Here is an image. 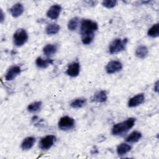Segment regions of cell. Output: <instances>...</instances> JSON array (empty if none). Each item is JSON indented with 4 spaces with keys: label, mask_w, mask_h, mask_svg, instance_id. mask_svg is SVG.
Here are the masks:
<instances>
[{
    "label": "cell",
    "mask_w": 159,
    "mask_h": 159,
    "mask_svg": "<svg viewBox=\"0 0 159 159\" xmlns=\"http://www.w3.org/2000/svg\"><path fill=\"white\" fill-rule=\"evenodd\" d=\"M98 29V24L90 19H83L81 22L80 34L81 35L82 42L88 45L93 40L94 32Z\"/></svg>",
    "instance_id": "obj_1"
},
{
    "label": "cell",
    "mask_w": 159,
    "mask_h": 159,
    "mask_svg": "<svg viewBox=\"0 0 159 159\" xmlns=\"http://www.w3.org/2000/svg\"><path fill=\"white\" fill-rule=\"evenodd\" d=\"M135 119L130 117L126 120L115 124L112 129V134L114 135H122L127 133L135 124Z\"/></svg>",
    "instance_id": "obj_2"
},
{
    "label": "cell",
    "mask_w": 159,
    "mask_h": 159,
    "mask_svg": "<svg viewBox=\"0 0 159 159\" xmlns=\"http://www.w3.org/2000/svg\"><path fill=\"white\" fill-rule=\"evenodd\" d=\"M127 42V39H116L109 45V50L110 53L114 54L124 50Z\"/></svg>",
    "instance_id": "obj_3"
},
{
    "label": "cell",
    "mask_w": 159,
    "mask_h": 159,
    "mask_svg": "<svg viewBox=\"0 0 159 159\" xmlns=\"http://www.w3.org/2000/svg\"><path fill=\"white\" fill-rule=\"evenodd\" d=\"M28 40V34L24 29H19L13 35V42L16 46L23 45Z\"/></svg>",
    "instance_id": "obj_4"
},
{
    "label": "cell",
    "mask_w": 159,
    "mask_h": 159,
    "mask_svg": "<svg viewBox=\"0 0 159 159\" xmlns=\"http://www.w3.org/2000/svg\"><path fill=\"white\" fill-rule=\"evenodd\" d=\"M75 124V120L73 118L69 116H64L60 118L58 122V127L62 130H69L74 128Z\"/></svg>",
    "instance_id": "obj_5"
},
{
    "label": "cell",
    "mask_w": 159,
    "mask_h": 159,
    "mask_svg": "<svg viewBox=\"0 0 159 159\" xmlns=\"http://www.w3.org/2000/svg\"><path fill=\"white\" fill-rule=\"evenodd\" d=\"M56 137L53 135H47L42 138L39 142V147L42 150H48L52 147Z\"/></svg>",
    "instance_id": "obj_6"
},
{
    "label": "cell",
    "mask_w": 159,
    "mask_h": 159,
    "mask_svg": "<svg viewBox=\"0 0 159 159\" xmlns=\"http://www.w3.org/2000/svg\"><path fill=\"white\" fill-rule=\"evenodd\" d=\"M122 68V65L119 61L113 60L109 61L106 67V70L107 73L112 74L119 71Z\"/></svg>",
    "instance_id": "obj_7"
},
{
    "label": "cell",
    "mask_w": 159,
    "mask_h": 159,
    "mask_svg": "<svg viewBox=\"0 0 159 159\" xmlns=\"http://www.w3.org/2000/svg\"><path fill=\"white\" fill-rule=\"evenodd\" d=\"M21 72V69L19 66H12L9 68L6 75L5 79L7 81L13 80Z\"/></svg>",
    "instance_id": "obj_8"
},
{
    "label": "cell",
    "mask_w": 159,
    "mask_h": 159,
    "mask_svg": "<svg viewBox=\"0 0 159 159\" xmlns=\"http://www.w3.org/2000/svg\"><path fill=\"white\" fill-rule=\"evenodd\" d=\"M80 66L78 62H73L68 65L66 73L71 77H75L79 75Z\"/></svg>",
    "instance_id": "obj_9"
},
{
    "label": "cell",
    "mask_w": 159,
    "mask_h": 159,
    "mask_svg": "<svg viewBox=\"0 0 159 159\" xmlns=\"http://www.w3.org/2000/svg\"><path fill=\"white\" fill-rule=\"evenodd\" d=\"M61 7L58 4L52 6L47 12V16L52 19H57L61 12Z\"/></svg>",
    "instance_id": "obj_10"
},
{
    "label": "cell",
    "mask_w": 159,
    "mask_h": 159,
    "mask_svg": "<svg viewBox=\"0 0 159 159\" xmlns=\"http://www.w3.org/2000/svg\"><path fill=\"white\" fill-rule=\"evenodd\" d=\"M144 99L145 96L143 93L138 94L130 99L128 102V106L130 107H133L139 106L144 102Z\"/></svg>",
    "instance_id": "obj_11"
},
{
    "label": "cell",
    "mask_w": 159,
    "mask_h": 159,
    "mask_svg": "<svg viewBox=\"0 0 159 159\" xmlns=\"http://www.w3.org/2000/svg\"><path fill=\"white\" fill-rule=\"evenodd\" d=\"M57 49L58 47L56 44H48L43 47V52L46 57H50L57 52Z\"/></svg>",
    "instance_id": "obj_12"
},
{
    "label": "cell",
    "mask_w": 159,
    "mask_h": 159,
    "mask_svg": "<svg viewBox=\"0 0 159 159\" xmlns=\"http://www.w3.org/2000/svg\"><path fill=\"white\" fill-rule=\"evenodd\" d=\"M24 12V7L22 4L17 3L14 4L11 9L10 12L14 17H17L20 16Z\"/></svg>",
    "instance_id": "obj_13"
},
{
    "label": "cell",
    "mask_w": 159,
    "mask_h": 159,
    "mask_svg": "<svg viewBox=\"0 0 159 159\" xmlns=\"http://www.w3.org/2000/svg\"><path fill=\"white\" fill-rule=\"evenodd\" d=\"M107 94L105 91H98L93 96V101L98 102H104L107 100Z\"/></svg>",
    "instance_id": "obj_14"
},
{
    "label": "cell",
    "mask_w": 159,
    "mask_h": 159,
    "mask_svg": "<svg viewBox=\"0 0 159 159\" xmlns=\"http://www.w3.org/2000/svg\"><path fill=\"white\" fill-rule=\"evenodd\" d=\"M53 60L51 59H43L41 57H38L36 59L35 63L36 65L40 68H47L50 65L53 64Z\"/></svg>",
    "instance_id": "obj_15"
},
{
    "label": "cell",
    "mask_w": 159,
    "mask_h": 159,
    "mask_svg": "<svg viewBox=\"0 0 159 159\" xmlns=\"http://www.w3.org/2000/svg\"><path fill=\"white\" fill-rule=\"evenodd\" d=\"M35 142V139L33 137H28L24 139L21 143V148L23 150H29L31 148Z\"/></svg>",
    "instance_id": "obj_16"
},
{
    "label": "cell",
    "mask_w": 159,
    "mask_h": 159,
    "mask_svg": "<svg viewBox=\"0 0 159 159\" xmlns=\"http://www.w3.org/2000/svg\"><path fill=\"white\" fill-rule=\"evenodd\" d=\"M142 137V134L139 131H134L125 139V141L129 143H135L138 142Z\"/></svg>",
    "instance_id": "obj_17"
},
{
    "label": "cell",
    "mask_w": 159,
    "mask_h": 159,
    "mask_svg": "<svg viewBox=\"0 0 159 159\" xmlns=\"http://www.w3.org/2000/svg\"><path fill=\"white\" fill-rule=\"evenodd\" d=\"M60 27L57 24L52 23L48 24L45 28V32L48 35H55L60 30Z\"/></svg>",
    "instance_id": "obj_18"
},
{
    "label": "cell",
    "mask_w": 159,
    "mask_h": 159,
    "mask_svg": "<svg viewBox=\"0 0 159 159\" xmlns=\"http://www.w3.org/2000/svg\"><path fill=\"white\" fill-rule=\"evenodd\" d=\"M132 147L129 144L122 143L117 147V153L119 155H124L130 151Z\"/></svg>",
    "instance_id": "obj_19"
},
{
    "label": "cell",
    "mask_w": 159,
    "mask_h": 159,
    "mask_svg": "<svg viewBox=\"0 0 159 159\" xmlns=\"http://www.w3.org/2000/svg\"><path fill=\"white\" fill-rule=\"evenodd\" d=\"M148 48L144 45H140L135 50V55L139 58H144L148 55Z\"/></svg>",
    "instance_id": "obj_20"
},
{
    "label": "cell",
    "mask_w": 159,
    "mask_h": 159,
    "mask_svg": "<svg viewBox=\"0 0 159 159\" xmlns=\"http://www.w3.org/2000/svg\"><path fill=\"white\" fill-rule=\"evenodd\" d=\"M86 103V99H82V98H79V99H76L75 100L73 101L71 104L70 106L73 107V108H81L83 106H84Z\"/></svg>",
    "instance_id": "obj_21"
},
{
    "label": "cell",
    "mask_w": 159,
    "mask_h": 159,
    "mask_svg": "<svg viewBox=\"0 0 159 159\" xmlns=\"http://www.w3.org/2000/svg\"><path fill=\"white\" fill-rule=\"evenodd\" d=\"M42 106L41 101H35L30 104L27 107V110L30 112H35L39 111Z\"/></svg>",
    "instance_id": "obj_22"
},
{
    "label": "cell",
    "mask_w": 159,
    "mask_h": 159,
    "mask_svg": "<svg viewBox=\"0 0 159 159\" xmlns=\"http://www.w3.org/2000/svg\"><path fill=\"white\" fill-rule=\"evenodd\" d=\"M78 22H79L78 17H75L71 19L68 22V25H67L68 29L71 31H73V30H76L78 25Z\"/></svg>",
    "instance_id": "obj_23"
},
{
    "label": "cell",
    "mask_w": 159,
    "mask_h": 159,
    "mask_svg": "<svg viewBox=\"0 0 159 159\" xmlns=\"http://www.w3.org/2000/svg\"><path fill=\"white\" fill-rule=\"evenodd\" d=\"M159 35V24L158 23L153 25L148 31V35L152 37H157Z\"/></svg>",
    "instance_id": "obj_24"
},
{
    "label": "cell",
    "mask_w": 159,
    "mask_h": 159,
    "mask_svg": "<svg viewBox=\"0 0 159 159\" xmlns=\"http://www.w3.org/2000/svg\"><path fill=\"white\" fill-rule=\"evenodd\" d=\"M117 3L116 0H105L102 2V4L103 6L107 8H112L114 7Z\"/></svg>",
    "instance_id": "obj_25"
},
{
    "label": "cell",
    "mask_w": 159,
    "mask_h": 159,
    "mask_svg": "<svg viewBox=\"0 0 159 159\" xmlns=\"http://www.w3.org/2000/svg\"><path fill=\"white\" fill-rule=\"evenodd\" d=\"M4 20V14L2 12V9H1V22H2Z\"/></svg>",
    "instance_id": "obj_26"
},
{
    "label": "cell",
    "mask_w": 159,
    "mask_h": 159,
    "mask_svg": "<svg viewBox=\"0 0 159 159\" xmlns=\"http://www.w3.org/2000/svg\"><path fill=\"white\" fill-rule=\"evenodd\" d=\"M158 81H157V83H155V86L154 87V89L156 92H158Z\"/></svg>",
    "instance_id": "obj_27"
}]
</instances>
